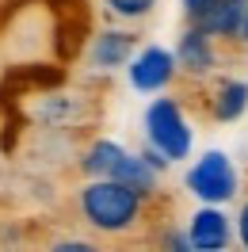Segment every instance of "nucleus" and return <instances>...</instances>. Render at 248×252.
<instances>
[{
	"instance_id": "nucleus-1",
	"label": "nucleus",
	"mask_w": 248,
	"mask_h": 252,
	"mask_svg": "<svg viewBox=\"0 0 248 252\" xmlns=\"http://www.w3.org/2000/svg\"><path fill=\"white\" fill-rule=\"evenodd\" d=\"M80 218L99 233H130L145 214V195L115 180V176H95L92 184H84L77 195Z\"/></svg>"
},
{
	"instance_id": "nucleus-2",
	"label": "nucleus",
	"mask_w": 248,
	"mask_h": 252,
	"mask_svg": "<svg viewBox=\"0 0 248 252\" xmlns=\"http://www.w3.org/2000/svg\"><path fill=\"white\" fill-rule=\"evenodd\" d=\"M145 138L168 160H184L191 153V126L184 119V107L172 95H160V99L149 103V111H145Z\"/></svg>"
},
{
	"instance_id": "nucleus-3",
	"label": "nucleus",
	"mask_w": 248,
	"mask_h": 252,
	"mask_svg": "<svg viewBox=\"0 0 248 252\" xmlns=\"http://www.w3.org/2000/svg\"><path fill=\"white\" fill-rule=\"evenodd\" d=\"M187 188H191V195H199L206 203H225V199L237 195V168L217 149L214 153H202L191 164V172H187Z\"/></svg>"
},
{
	"instance_id": "nucleus-4",
	"label": "nucleus",
	"mask_w": 248,
	"mask_h": 252,
	"mask_svg": "<svg viewBox=\"0 0 248 252\" xmlns=\"http://www.w3.org/2000/svg\"><path fill=\"white\" fill-rule=\"evenodd\" d=\"M176 54L160 46H145L130 62V84L138 88V92H160V88H168L172 77H176Z\"/></svg>"
},
{
	"instance_id": "nucleus-5",
	"label": "nucleus",
	"mask_w": 248,
	"mask_h": 252,
	"mask_svg": "<svg viewBox=\"0 0 248 252\" xmlns=\"http://www.w3.org/2000/svg\"><path fill=\"white\" fill-rule=\"evenodd\" d=\"M187 241H191V249H202V252L229 249L233 225L221 210L206 206V210H195V214H191V221H187Z\"/></svg>"
},
{
	"instance_id": "nucleus-6",
	"label": "nucleus",
	"mask_w": 248,
	"mask_h": 252,
	"mask_svg": "<svg viewBox=\"0 0 248 252\" xmlns=\"http://www.w3.org/2000/svg\"><path fill=\"white\" fill-rule=\"evenodd\" d=\"M176 62H180V69L191 73V77H206V73L214 69V62H217L214 34L199 31V27L191 23L184 31V38H180V46H176Z\"/></svg>"
},
{
	"instance_id": "nucleus-7",
	"label": "nucleus",
	"mask_w": 248,
	"mask_h": 252,
	"mask_svg": "<svg viewBox=\"0 0 248 252\" xmlns=\"http://www.w3.org/2000/svg\"><path fill=\"white\" fill-rule=\"evenodd\" d=\"M245 12H248V0H217L206 16L191 19L199 31L214 34V38H237L241 23H245Z\"/></svg>"
},
{
	"instance_id": "nucleus-8",
	"label": "nucleus",
	"mask_w": 248,
	"mask_h": 252,
	"mask_svg": "<svg viewBox=\"0 0 248 252\" xmlns=\"http://www.w3.org/2000/svg\"><path fill=\"white\" fill-rule=\"evenodd\" d=\"M130 54H134V34H126V31H103L92 42L95 69H119V65L130 62Z\"/></svg>"
},
{
	"instance_id": "nucleus-9",
	"label": "nucleus",
	"mask_w": 248,
	"mask_h": 252,
	"mask_svg": "<svg viewBox=\"0 0 248 252\" xmlns=\"http://www.w3.org/2000/svg\"><path fill=\"white\" fill-rule=\"evenodd\" d=\"M248 107V84L241 80H221L210 95V115H214L217 123H233V119H241Z\"/></svg>"
},
{
	"instance_id": "nucleus-10",
	"label": "nucleus",
	"mask_w": 248,
	"mask_h": 252,
	"mask_svg": "<svg viewBox=\"0 0 248 252\" xmlns=\"http://www.w3.org/2000/svg\"><path fill=\"white\" fill-rule=\"evenodd\" d=\"M111 176H115V180H123V184H130V188L138 191V195H145V199L156 191V168L145 157H130V153H123L119 168H115Z\"/></svg>"
},
{
	"instance_id": "nucleus-11",
	"label": "nucleus",
	"mask_w": 248,
	"mask_h": 252,
	"mask_svg": "<svg viewBox=\"0 0 248 252\" xmlns=\"http://www.w3.org/2000/svg\"><path fill=\"white\" fill-rule=\"evenodd\" d=\"M123 153H126V149H119L115 142H95L92 149L84 153V160H80V168H84V172L92 176V180H95V176H111L115 168H119V160H123Z\"/></svg>"
},
{
	"instance_id": "nucleus-12",
	"label": "nucleus",
	"mask_w": 248,
	"mask_h": 252,
	"mask_svg": "<svg viewBox=\"0 0 248 252\" xmlns=\"http://www.w3.org/2000/svg\"><path fill=\"white\" fill-rule=\"evenodd\" d=\"M119 19H145L156 8V0H103Z\"/></svg>"
},
{
	"instance_id": "nucleus-13",
	"label": "nucleus",
	"mask_w": 248,
	"mask_h": 252,
	"mask_svg": "<svg viewBox=\"0 0 248 252\" xmlns=\"http://www.w3.org/2000/svg\"><path fill=\"white\" fill-rule=\"evenodd\" d=\"M217 0H184V8H187V16L191 19H199V16H206L210 8H214Z\"/></svg>"
},
{
	"instance_id": "nucleus-14",
	"label": "nucleus",
	"mask_w": 248,
	"mask_h": 252,
	"mask_svg": "<svg viewBox=\"0 0 248 252\" xmlns=\"http://www.w3.org/2000/svg\"><path fill=\"white\" fill-rule=\"evenodd\" d=\"M237 241L248 249V203L241 206V214H237Z\"/></svg>"
},
{
	"instance_id": "nucleus-15",
	"label": "nucleus",
	"mask_w": 248,
	"mask_h": 252,
	"mask_svg": "<svg viewBox=\"0 0 248 252\" xmlns=\"http://www.w3.org/2000/svg\"><path fill=\"white\" fill-rule=\"evenodd\" d=\"M237 38H241V42H248V12H245V23H241V31H237Z\"/></svg>"
}]
</instances>
